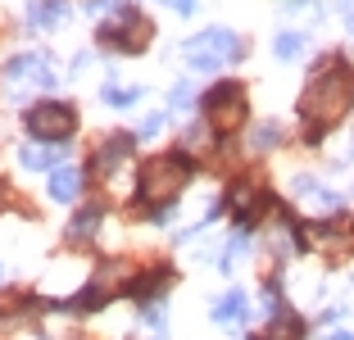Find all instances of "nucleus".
Segmentation results:
<instances>
[{
    "instance_id": "1",
    "label": "nucleus",
    "mask_w": 354,
    "mask_h": 340,
    "mask_svg": "<svg viewBox=\"0 0 354 340\" xmlns=\"http://www.w3.org/2000/svg\"><path fill=\"white\" fill-rule=\"evenodd\" d=\"M350 104H354V68L341 64V59H332L309 77V86H304V95H300V118L327 127V123H336Z\"/></svg>"
},
{
    "instance_id": "2",
    "label": "nucleus",
    "mask_w": 354,
    "mask_h": 340,
    "mask_svg": "<svg viewBox=\"0 0 354 340\" xmlns=\"http://www.w3.org/2000/svg\"><path fill=\"white\" fill-rule=\"evenodd\" d=\"M196 177V164H191L182 150L177 155H159V159H146V168H141V200L155 209H164L168 200L182 196V186Z\"/></svg>"
},
{
    "instance_id": "3",
    "label": "nucleus",
    "mask_w": 354,
    "mask_h": 340,
    "mask_svg": "<svg viewBox=\"0 0 354 340\" xmlns=\"http://www.w3.org/2000/svg\"><path fill=\"white\" fill-rule=\"evenodd\" d=\"M182 59L196 73H218L223 64L241 59V37L227 32V28H209V32H200V37H191V41H182Z\"/></svg>"
},
{
    "instance_id": "4",
    "label": "nucleus",
    "mask_w": 354,
    "mask_h": 340,
    "mask_svg": "<svg viewBox=\"0 0 354 340\" xmlns=\"http://www.w3.org/2000/svg\"><path fill=\"white\" fill-rule=\"evenodd\" d=\"M46 86H55V73H50V64H46V55H19V59H10L5 73H0L5 100H23V95L46 91Z\"/></svg>"
},
{
    "instance_id": "5",
    "label": "nucleus",
    "mask_w": 354,
    "mask_h": 340,
    "mask_svg": "<svg viewBox=\"0 0 354 340\" xmlns=\"http://www.w3.org/2000/svg\"><path fill=\"white\" fill-rule=\"evenodd\" d=\"M123 290H132V272H127V263H104V268L95 272L91 281H86L82 295L64 299L59 309H64V313H95L109 295H123Z\"/></svg>"
},
{
    "instance_id": "6",
    "label": "nucleus",
    "mask_w": 354,
    "mask_h": 340,
    "mask_svg": "<svg viewBox=\"0 0 354 340\" xmlns=\"http://www.w3.org/2000/svg\"><path fill=\"white\" fill-rule=\"evenodd\" d=\"M73 127H77V113L59 100H41L28 109V132L37 141H64V136H73Z\"/></svg>"
},
{
    "instance_id": "7",
    "label": "nucleus",
    "mask_w": 354,
    "mask_h": 340,
    "mask_svg": "<svg viewBox=\"0 0 354 340\" xmlns=\"http://www.w3.org/2000/svg\"><path fill=\"white\" fill-rule=\"evenodd\" d=\"M205 109H209V123L218 127V132H236V127L245 123V86L218 82L205 95Z\"/></svg>"
},
{
    "instance_id": "8",
    "label": "nucleus",
    "mask_w": 354,
    "mask_h": 340,
    "mask_svg": "<svg viewBox=\"0 0 354 340\" xmlns=\"http://www.w3.org/2000/svg\"><path fill=\"white\" fill-rule=\"evenodd\" d=\"M146 41H150V23L136 10H123L118 19H109L100 28V46H109V50H118V55H136Z\"/></svg>"
},
{
    "instance_id": "9",
    "label": "nucleus",
    "mask_w": 354,
    "mask_h": 340,
    "mask_svg": "<svg viewBox=\"0 0 354 340\" xmlns=\"http://www.w3.org/2000/svg\"><path fill=\"white\" fill-rule=\"evenodd\" d=\"M132 145H136V136H127V132L109 136V141L100 145V155H95V168H100V173H114V168L132 155Z\"/></svg>"
},
{
    "instance_id": "10",
    "label": "nucleus",
    "mask_w": 354,
    "mask_h": 340,
    "mask_svg": "<svg viewBox=\"0 0 354 340\" xmlns=\"http://www.w3.org/2000/svg\"><path fill=\"white\" fill-rule=\"evenodd\" d=\"M77 196H82V173H77L73 164H68V168H55V177H50V200L73 205Z\"/></svg>"
},
{
    "instance_id": "11",
    "label": "nucleus",
    "mask_w": 354,
    "mask_h": 340,
    "mask_svg": "<svg viewBox=\"0 0 354 340\" xmlns=\"http://www.w3.org/2000/svg\"><path fill=\"white\" fill-rule=\"evenodd\" d=\"M28 14H32V28H55V23L68 19V0H32Z\"/></svg>"
},
{
    "instance_id": "12",
    "label": "nucleus",
    "mask_w": 354,
    "mask_h": 340,
    "mask_svg": "<svg viewBox=\"0 0 354 340\" xmlns=\"http://www.w3.org/2000/svg\"><path fill=\"white\" fill-rule=\"evenodd\" d=\"M214 322H218V327H236V322H245V295H241V290H227V295L214 304Z\"/></svg>"
},
{
    "instance_id": "13",
    "label": "nucleus",
    "mask_w": 354,
    "mask_h": 340,
    "mask_svg": "<svg viewBox=\"0 0 354 340\" xmlns=\"http://www.w3.org/2000/svg\"><path fill=\"white\" fill-rule=\"evenodd\" d=\"M259 340H304V322L291 318V313H277V318L268 322V331H263Z\"/></svg>"
},
{
    "instance_id": "14",
    "label": "nucleus",
    "mask_w": 354,
    "mask_h": 340,
    "mask_svg": "<svg viewBox=\"0 0 354 340\" xmlns=\"http://www.w3.org/2000/svg\"><path fill=\"white\" fill-rule=\"evenodd\" d=\"M95 227H100V209H86V214H77L68 223V240H91Z\"/></svg>"
},
{
    "instance_id": "15",
    "label": "nucleus",
    "mask_w": 354,
    "mask_h": 340,
    "mask_svg": "<svg viewBox=\"0 0 354 340\" xmlns=\"http://www.w3.org/2000/svg\"><path fill=\"white\" fill-rule=\"evenodd\" d=\"M19 159L28 168H55V164H59V155H55V150H41V145H23Z\"/></svg>"
},
{
    "instance_id": "16",
    "label": "nucleus",
    "mask_w": 354,
    "mask_h": 340,
    "mask_svg": "<svg viewBox=\"0 0 354 340\" xmlns=\"http://www.w3.org/2000/svg\"><path fill=\"white\" fill-rule=\"evenodd\" d=\"M272 50H277V59H300V50H304V37H300V32H281Z\"/></svg>"
},
{
    "instance_id": "17",
    "label": "nucleus",
    "mask_w": 354,
    "mask_h": 340,
    "mask_svg": "<svg viewBox=\"0 0 354 340\" xmlns=\"http://www.w3.org/2000/svg\"><path fill=\"white\" fill-rule=\"evenodd\" d=\"M100 95H104V104H114V109H123V104H132L141 91H136V86H104Z\"/></svg>"
},
{
    "instance_id": "18",
    "label": "nucleus",
    "mask_w": 354,
    "mask_h": 340,
    "mask_svg": "<svg viewBox=\"0 0 354 340\" xmlns=\"http://www.w3.org/2000/svg\"><path fill=\"white\" fill-rule=\"evenodd\" d=\"M191 104H196V86L182 82V86L173 91V109H191Z\"/></svg>"
},
{
    "instance_id": "19",
    "label": "nucleus",
    "mask_w": 354,
    "mask_h": 340,
    "mask_svg": "<svg viewBox=\"0 0 354 340\" xmlns=\"http://www.w3.org/2000/svg\"><path fill=\"white\" fill-rule=\"evenodd\" d=\"M159 127H164V113H150L146 123L136 127V136H155V132H159Z\"/></svg>"
},
{
    "instance_id": "20",
    "label": "nucleus",
    "mask_w": 354,
    "mask_h": 340,
    "mask_svg": "<svg viewBox=\"0 0 354 340\" xmlns=\"http://www.w3.org/2000/svg\"><path fill=\"white\" fill-rule=\"evenodd\" d=\"M272 141H277V127H272V123H263V132L254 136V145H259V150H268Z\"/></svg>"
},
{
    "instance_id": "21",
    "label": "nucleus",
    "mask_w": 354,
    "mask_h": 340,
    "mask_svg": "<svg viewBox=\"0 0 354 340\" xmlns=\"http://www.w3.org/2000/svg\"><path fill=\"white\" fill-rule=\"evenodd\" d=\"M327 340H354V331H332Z\"/></svg>"
},
{
    "instance_id": "22",
    "label": "nucleus",
    "mask_w": 354,
    "mask_h": 340,
    "mask_svg": "<svg viewBox=\"0 0 354 340\" xmlns=\"http://www.w3.org/2000/svg\"><path fill=\"white\" fill-rule=\"evenodd\" d=\"M177 10H182V14H191V10H196V0H177Z\"/></svg>"
},
{
    "instance_id": "23",
    "label": "nucleus",
    "mask_w": 354,
    "mask_h": 340,
    "mask_svg": "<svg viewBox=\"0 0 354 340\" xmlns=\"http://www.w3.org/2000/svg\"><path fill=\"white\" fill-rule=\"evenodd\" d=\"M168 5H177V0H168Z\"/></svg>"
}]
</instances>
